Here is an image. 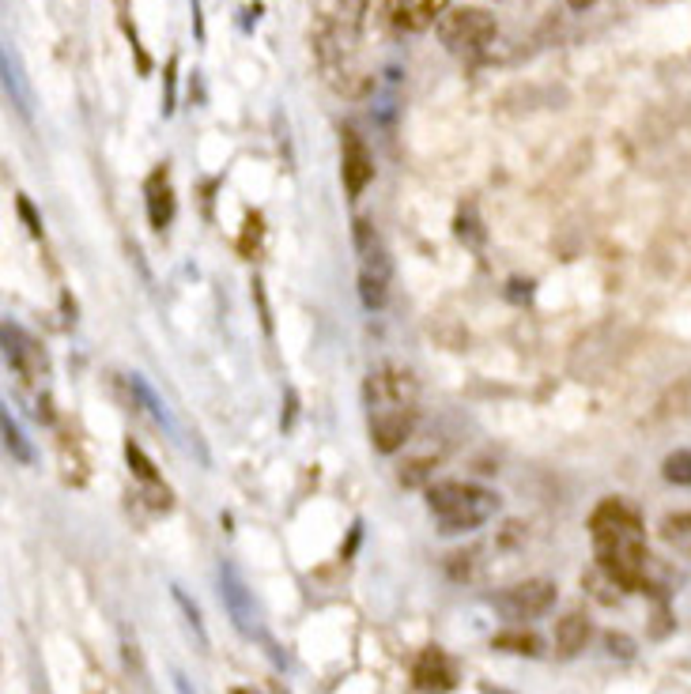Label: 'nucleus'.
Here are the masks:
<instances>
[{
    "label": "nucleus",
    "instance_id": "f257e3e1",
    "mask_svg": "<svg viewBox=\"0 0 691 694\" xmlns=\"http://www.w3.org/2000/svg\"><path fill=\"white\" fill-rule=\"evenodd\" d=\"M589 536L597 551V570H604L619 589H639L646 574V532L631 506L609 499L589 517Z\"/></svg>",
    "mask_w": 691,
    "mask_h": 694
},
{
    "label": "nucleus",
    "instance_id": "f03ea898",
    "mask_svg": "<svg viewBox=\"0 0 691 694\" xmlns=\"http://www.w3.org/2000/svg\"><path fill=\"white\" fill-rule=\"evenodd\" d=\"M366 416H371V442L378 453H397L412 438L419 423V385L408 370L378 366L363 385Z\"/></svg>",
    "mask_w": 691,
    "mask_h": 694
},
{
    "label": "nucleus",
    "instance_id": "7ed1b4c3",
    "mask_svg": "<svg viewBox=\"0 0 691 694\" xmlns=\"http://www.w3.org/2000/svg\"><path fill=\"white\" fill-rule=\"evenodd\" d=\"M427 506H431L434 521H439V532L457 536V532L480 529L484 521L495 517L499 499L488 487L457 484V479H449V484H434L427 491Z\"/></svg>",
    "mask_w": 691,
    "mask_h": 694
},
{
    "label": "nucleus",
    "instance_id": "20e7f679",
    "mask_svg": "<svg viewBox=\"0 0 691 694\" xmlns=\"http://www.w3.org/2000/svg\"><path fill=\"white\" fill-rule=\"evenodd\" d=\"M495 31H499L495 16H491L488 8H449L439 16V23H434L439 42L457 57L484 53L491 42H495Z\"/></svg>",
    "mask_w": 691,
    "mask_h": 694
},
{
    "label": "nucleus",
    "instance_id": "39448f33",
    "mask_svg": "<svg viewBox=\"0 0 691 694\" xmlns=\"http://www.w3.org/2000/svg\"><path fill=\"white\" fill-rule=\"evenodd\" d=\"M495 612L511 622H533L548 615L556 607V582H544V577H533V582H521L503 589L499 597H491Z\"/></svg>",
    "mask_w": 691,
    "mask_h": 694
},
{
    "label": "nucleus",
    "instance_id": "423d86ee",
    "mask_svg": "<svg viewBox=\"0 0 691 694\" xmlns=\"http://www.w3.org/2000/svg\"><path fill=\"white\" fill-rule=\"evenodd\" d=\"M219 597L227 604V612L234 619V627L246 634V638H265V627H261V612L257 604H253V592L246 589L242 574L234 570L231 562L219 566Z\"/></svg>",
    "mask_w": 691,
    "mask_h": 694
},
{
    "label": "nucleus",
    "instance_id": "0eeeda50",
    "mask_svg": "<svg viewBox=\"0 0 691 694\" xmlns=\"http://www.w3.org/2000/svg\"><path fill=\"white\" fill-rule=\"evenodd\" d=\"M341 178H344V189H348L351 201L363 196V189L374 181V159H371V151H366L363 136L356 129L341 133Z\"/></svg>",
    "mask_w": 691,
    "mask_h": 694
},
{
    "label": "nucleus",
    "instance_id": "6e6552de",
    "mask_svg": "<svg viewBox=\"0 0 691 694\" xmlns=\"http://www.w3.org/2000/svg\"><path fill=\"white\" fill-rule=\"evenodd\" d=\"M4 359H8V366L16 370L23 381H42L46 378V351H42L31 336H27L19 324H4Z\"/></svg>",
    "mask_w": 691,
    "mask_h": 694
},
{
    "label": "nucleus",
    "instance_id": "1a4fd4ad",
    "mask_svg": "<svg viewBox=\"0 0 691 694\" xmlns=\"http://www.w3.org/2000/svg\"><path fill=\"white\" fill-rule=\"evenodd\" d=\"M356 253H359V276L378 279V283H389L393 264H389L386 242H382V234H378L366 219H356Z\"/></svg>",
    "mask_w": 691,
    "mask_h": 694
},
{
    "label": "nucleus",
    "instance_id": "9d476101",
    "mask_svg": "<svg viewBox=\"0 0 691 694\" xmlns=\"http://www.w3.org/2000/svg\"><path fill=\"white\" fill-rule=\"evenodd\" d=\"M144 201H148V219L155 231H166L174 219V189H171V174L166 166L151 170L148 181H144Z\"/></svg>",
    "mask_w": 691,
    "mask_h": 694
},
{
    "label": "nucleus",
    "instance_id": "9b49d317",
    "mask_svg": "<svg viewBox=\"0 0 691 694\" xmlns=\"http://www.w3.org/2000/svg\"><path fill=\"white\" fill-rule=\"evenodd\" d=\"M454 664L446 660V653H439V649H427V653L419 657L416 664V687L423 694H446L449 687H454Z\"/></svg>",
    "mask_w": 691,
    "mask_h": 694
},
{
    "label": "nucleus",
    "instance_id": "f8f14e48",
    "mask_svg": "<svg viewBox=\"0 0 691 694\" xmlns=\"http://www.w3.org/2000/svg\"><path fill=\"white\" fill-rule=\"evenodd\" d=\"M125 457H129V469H133V476L140 479V487H144L148 502H151L155 509H166V506H171V491H166V484L159 479V472H155V464L144 457V449L129 442V446H125Z\"/></svg>",
    "mask_w": 691,
    "mask_h": 694
},
{
    "label": "nucleus",
    "instance_id": "ddd939ff",
    "mask_svg": "<svg viewBox=\"0 0 691 694\" xmlns=\"http://www.w3.org/2000/svg\"><path fill=\"white\" fill-rule=\"evenodd\" d=\"M386 16L397 31H423V27L439 23L427 0H389L386 4Z\"/></svg>",
    "mask_w": 691,
    "mask_h": 694
},
{
    "label": "nucleus",
    "instance_id": "4468645a",
    "mask_svg": "<svg viewBox=\"0 0 691 694\" xmlns=\"http://www.w3.org/2000/svg\"><path fill=\"white\" fill-rule=\"evenodd\" d=\"M0 72H4V91L12 98V106H16L19 113H31V88H27V76L19 68V57L4 50V57H0Z\"/></svg>",
    "mask_w": 691,
    "mask_h": 694
},
{
    "label": "nucleus",
    "instance_id": "2eb2a0df",
    "mask_svg": "<svg viewBox=\"0 0 691 694\" xmlns=\"http://www.w3.org/2000/svg\"><path fill=\"white\" fill-rule=\"evenodd\" d=\"M586 642H589V619L586 615L571 612V615H563L556 622V645H559L563 657H574L578 649H586Z\"/></svg>",
    "mask_w": 691,
    "mask_h": 694
},
{
    "label": "nucleus",
    "instance_id": "dca6fc26",
    "mask_svg": "<svg viewBox=\"0 0 691 694\" xmlns=\"http://www.w3.org/2000/svg\"><path fill=\"white\" fill-rule=\"evenodd\" d=\"M125 381H129V393L136 396V400H140V412H144V416H151L155 423H159V427H171V416H166V404L159 400V396H155L148 385H144V381H140L136 374L133 378H125Z\"/></svg>",
    "mask_w": 691,
    "mask_h": 694
},
{
    "label": "nucleus",
    "instance_id": "f3484780",
    "mask_svg": "<svg viewBox=\"0 0 691 694\" xmlns=\"http://www.w3.org/2000/svg\"><path fill=\"white\" fill-rule=\"evenodd\" d=\"M661 536H665V544L691 555V514H672L661 521Z\"/></svg>",
    "mask_w": 691,
    "mask_h": 694
},
{
    "label": "nucleus",
    "instance_id": "a211bd4d",
    "mask_svg": "<svg viewBox=\"0 0 691 694\" xmlns=\"http://www.w3.org/2000/svg\"><path fill=\"white\" fill-rule=\"evenodd\" d=\"M503 653H526V657H537L541 653V642L533 638L526 630H506V634H495V642H491Z\"/></svg>",
    "mask_w": 691,
    "mask_h": 694
},
{
    "label": "nucleus",
    "instance_id": "6ab92c4d",
    "mask_svg": "<svg viewBox=\"0 0 691 694\" xmlns=\"http://www.w3.org/2000/svg\"><path fill=\"white\" fill-rule=\"evenodd\" d=\"M661 476H665L669 484H676V487H691V449L669 453L665 464H661Z\"/></svg>",
    "mask_w": 691,
    "mask_h": 694
},
{
    "label": "nucleus",
    "instance_id": "aec40b11",
    "mask_svg": "<svg viewBox=\"0 0 691 694\" xmlns=\"http://www.w3.org/2000/svg\"><path fill=\"white\" fill-rule=\"evenodd\" d=\"M174 604L181 607V615H186V627L193 630V638H196V645L201 649H208V634H204V622H201V612H196V604L186 597V592H181L178 585H174Z\"/></svg>",
    "mask_w": 691,
    "mask_h": 694
},
{
    "label": "nucleus",
    "instance_id": "412c9836",
    "mask_svg": "<svg viewBox=\"0 0 691 694\" xmlns=\"http://www.w3.org/2000/svg\"><path fill=\"white\" fill-rule=\"evenodd\" d=\"M4 446H8V453L16 461H23V464H35V449L27 446V438H23V431L12 423V416L4 412Z\"/></svg>",
    "mask_w": 691,
    "mask_h": 694
},
{
    "label": "nucleus",
    "instance_id": "4be33fe9",
    "mask_svg": "<svg viewBox=\"0 0 691 694\" xmlns=\"http://www.w3.org/2000/svg\"><path fill=\"white\" fill-rule=\"evenodd\" d=\"M359 299L366 309H382L389 299V283H378V279H366L359 276Z\"/></svg>",
    "mask_w": 691,
    "mask_h": 694
},
{
    "label": "nucleus",
    "instance_id": "5701e85b",
    "mask_svg": "<svg viewBox=\"0 0 691 694\" xmlns=\"http://www.w3.org/2000/svg\"><path fill=\"white\" fill-rule=\"evenodd\" d=\"M609 645H612V653H619V657H631V653H634L631 642H627V638H616V634L609 638Z\"/></svg>",
    "mask_w": 691,
    "mask_h": 694
},
{
    "label": "nucleus",
    "instance_id": "b1692460",
    "mask_svg": "<svg viewBox=\"0 0 691 694\" xmlns=\"http://www.w3.org/2000/svg\"><path fill=\"white\" fill-rule=\"evenodd\" d=\"M427 4H431V11H434V19H439L442 11H449V0H427Z\"/></svg>",
    "mask_w": 691,
    "mask_h": 694
},
{
    "label": "nucleus",
    "instance_id": "393cba45",
    "mask_svg": "<svg viewBox=\"0 0 691 694\" xmlns=\"http://www.w3.org/2000/svg\"><path fill=\"white\" fill-rule=\"evenodd\" d=\"M567 4H571L574 11H586V8H594V4H597V0H567Z\"/></svg>",
    "mask_w": 691,
    "mask_h": 694
}]
</instances>
